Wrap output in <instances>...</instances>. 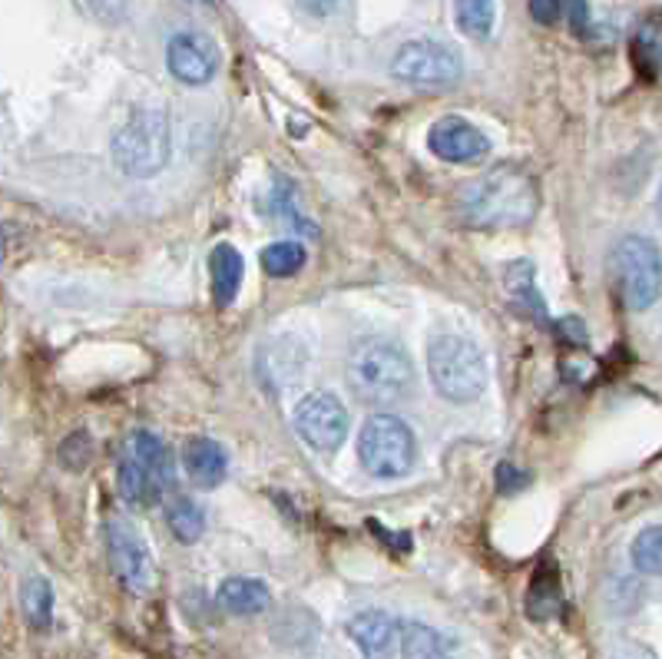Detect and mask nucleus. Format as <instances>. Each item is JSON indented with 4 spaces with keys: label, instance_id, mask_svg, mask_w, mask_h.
Segmentation results:
<instances>
[{
    "label": "nucleus",
    "instance_id": "obj_1",
    "mask_svg": "<svg viewBox=\"0 0 662 659\" xmlns=\"http://www.w3.org/2000/svg\"><path fill=\"white\" fill-rule=\"evenodd\" d=\"M540 193L527 170L521 167H493L490 173L467 183L457 196L460 219L473 229H521L537 216Z\"/></svg>",
    "mask_w": 662,
    "mask_h": 659
},
{
    "label": "nucleus",
    "instance_id": "obj_2",
    "mask_svg": "<svg viewBox=\"0 0 662 659\" xmlns=\"http://www.w3.org/2000/svg\"><path fill=\"white\" fill-rule=\"evenodd\" d=\"M349 385L365 405H401L414 391L411 355L388 339H372L358 345L349 359Z\"/></svg>",
    "mask_w": 662,
    "mask_h": 659
},
{
    "label": "nucleus",
    "instance_id": "obj_3",
    "mask_svg": "<svg viewBox=\"0 0 662 659\" xmlns=\"http://www.w3.org/2000/svg\"><path fill=\"white\" fill-rule=\"evenodd\" d=\"M116 170L136 180L156 177L173 152V126L162 110H136L113 136Z\"/></svg>",
    "mask_w": 662,
    "mask_h": 659
},
{
    "label": "nucleus",
    "instance_id": "obj_4",
    "mask_svg": "<svg viewBox=\"0 0 662 659\" xmlns=\"http://www.w3.org/2000/svg\"><path fill=\"white\" fill-rule=\"evenodd\" d=\"M427 375L441 398L454 405H470L487 388L483 352L464 336H434L427 342Z\"/></svg>",
    "mask_w": 662,
    "mask_h": 659
},
{
    "label": "nucleus",
    "instance_id": "obj_5",
    "mask_svg": "<svg viewBox=\"0 0 662 659\" xmlns=\"http://www.w3.org/2000/svg\"><path fill=\"white\" fill-rule=\"evenodd\" d=\"M119 493L129 504H156L173 484V454L152 431H133L119 457Z\"/></svg>",
    "mask_w": 662,
    "mask_h": 659
},
{
    "label": "nucleus",
    "instance_id": "obj_6",
    "mask_svg": "<svg viewBox=\"0 0 662 659\" xmlns=\"http://www.w3.org/2000/svg\"><path fill=\"white\" fill-rule=\"evenodd\" d=\"M358 457L372 477H381V480L404 477L418 457L414 431L398 414H375L365 421L358 434Z\"/></svg>",
    "mask_w": 662,
    "mask_h": 659
},
{
    "label": "nucleus",
    "instance_id": "obj_7",
    "mask_svg": "<svg viewBox=\"0 0 662 659\" xmlns=\"http://www.w3.org/2000/svg\"><path fill=\"white\" fill-rule=\"evenodd\" d=\"M613 275L623 302L632 311H646L662 295V252L646 236H626L613 249Z\"/></svg>",
    "mask_w": 662,
    "mask_h": 659
},
{
    "label": "nucleus",
    "instance_id": "obj_8",
    "mask_svg": "<svg viewBox=\"0 0 662 659\" xmlns=\"http://www.w3.org/2000/svg\"><path fill=\"white\" fill-rule=\"evenodd\" d=\"M391 73L411 87L444 90L464 77V57L457 47L441 41H408L391 57Z\"/></svg>",
    "mask_w": 662,
    "mask_h": 659
},
{
    "label": "nucleus",
    "instance_id": "obj_9",
    "mask_svg": "<svg viewBox=\"0 0 662 659\" xmlns=\"http://www.w3.org/2000/svg\"><path fill=\"white\" fill-rule=\"evenodd\" d=\"M295 431L298 438L321 454L339 451V444L345 441L349 431V411L342 405V398H335L331 391H311L295 405Z\"/></svg>",
    "mask_w": 662,
    "mask_h": 659
},
{
    "label": "nucleus",
    "instance_id": "obj_10",
    "mask_svg": "<svg viewBox=\"0 0 662 659\" xmlns=\"http://www.w3.org/2000/svg\"><path fill=\"white\" fill-rule=\"evenodd\" d=\"M106 554L110 567L119 577V583L133 593H146L152 587L156 567L149 557V547L142 534L126 521V518H110L106 521Z\"/></svg>",
    "mask_w": 662,
    "mask_h": 659
},
{
    "label": "nucleus",
    "instance_id": "obj_11",
    "mask_svg": "<svg viewBox=\"0 0 662 659\" xmlns=\"http://www.w3.org/2000/svg\"><path fill=\"white\" fill-rule=\"evenodd\" d=\"M166 67H170V73L180 83L203 87L219 70V50L206 34L183 31V34H173L170 44H166Z\"/></svg>",
    "mask_w": 662,
    "mask_h": 659
},
{
    "label": "nucleus",
    "instance_id": "obj_12",
    "mask_svg": "<svg viewBox=\"0 0 662 659\" xmlns=\"http://www.w3.org/2000/svg\"><path fill=\"white\" fill-rule=\"evenodd\" d=\"M427 146L437 159L460 162V167L480 162L490 152V139L464 116H441L427 133Z\"/></svg>",
    "mask_w": 662,
    "mask_h": 659
},
{
    "label": "nucleus",
    "instance_id": "obj_13",
    "mask_svg": "<svg viewBox=\"0 0 662 659\" xmlns=\"http://www.w3.org/2000/svg\"><path fill=\"white\" fill-rule=\"evenodd\" d=\"M183 464H186L190 480L199 487H216L229 474V454L213 438H190L183 447Z\"/></svg>",
    "mask_w": 662,
    "mask_h": 659
},
{
    "label": "nucleus",
    "instance_id": "obj_14",
    "mask_svg": "<svg viewBox=\"0 0 662 659\" xmlns=\"http://www.w3.org/2000/svg\"><path fill=\"white\" fill-rule=\"evenodd\" d=\"M395 620L381 610H362L349 620V636L365 659H385L395 646Z\"/></svg>",
    "mask_w": 662,
    "mask_h": 659
},
{
    "label": "nucleus",
    "instance_id": "obj_15",
    "mask_svg": "<svg viewBox=\"0 0 662 659\" xmlns=\"http://www.w3.org/2000/svg\"><path fill=\"white\" fill-rule=\"evenodd\" d=\"M242 275H246V262L242 252L232 242H219L209 252V279H213V295L216 305H232L239 288H242Z\"/></svg>",
    "mask_w": 662,
    "mask_h": 659
},
{
    "label": "nucleus",
    "instance_id": "obj_16",
    "mask_svg": "<svg viewBox=\"0 0 662 659\" xmlns=\"http://www.w3.org/2000/svg\"><path fill=\"white\" fill-rule=\"evenodd\" d=\"M219 606L232 616H255L262 610H269L272 603V593L262 580L255 577H229L222 580L219 593H216Z\"/></svg>",
    "mask_w": 662,
    "mask_h": 659
},
{
    "label": "nucleus",
    "instance_id": "obj_17",
    "mask_svg": "<svg viewBox=\"0 0 662 659\" xmlns=\"http://www.w3.org/2000/svg\"><path fill=\"white\" fill-rule=\"evenodd\" d=\"M166 524L180 544H196L206 534V511L193 498H173L166 504Z\"/></svg>",
    "mask_w": 662,
    "mask_h": 659
},
{
    "label": "nucleus",
    "instance_id": "obj_18",
    "mask_svg": "<svg viewBox=\"0 0 662 659\" xmlns=\"http://www.w3.org/2000/svg\"><path fill=\"white\" fill-rule=\"evenodd\" d=\"M401 659H450V652L437 629L411 620L401 626Z\"/></svg>",
    "mask_w": 662,
    "mask_h": 659
},
{
    "label": "nucleus",
    "instance_id": "obj_19",
    "mask_svg": "<svg viewBox=\"0 0 662 659\" xmlns=\"http://www.w3.org/2000/svg\"><path fill=\"white\" fill-rule=\"evenodd\" d=\"M21 610L34 629H47L54 620V587L44 577H31L21 587Z\"/></svg>",
    "mask_w": 662,
    "mask_h": 659
},
{
    "label": "nucleus",
    "instance_id": "obj_20",
    "mask_svg": "<svg viewBox=\"0 0 662 659\" xmlns=\"http://www.w3.org/2000/svg\"><path fill=\"white\" fill-rule=\"evenodd\" d=\"M454 18L460 34L473 37V41H487L496 21V8L493 0H454Z\"/></svg>",
    "mask_w": 662,
    "mask_h": 659
},
{
    "label": "nucleus",
    "instance_id": "obj_21",
    "mask_svg": "<svg viewBox=\"0 0 662 659\" xmlns=\"http://www.w3.org/2000/svg\"><path fill=\"white\" fill-rule=\"evenodd\" d=\"M259 259H262V272H265V275H272V279H288V275L301 272V265H305L308 255H305V246H301V242L282 239V242L265 246Z\"/></svg>",
    "mask_w": 662,
    "mask_h": 659
},
{
    "label": "nucleus",
    "instance_id": "obj_22",
    "mask_svg": "<svg viewBox=\"0 0 662 659\" xmlns=\"http://www.w3.org/2000/svg\"><path fill=\"white\" fill-rule=\"evenodd\" d=\"M632 567L646 577H662V524H652L636 534L629 547Z\"/></svg>",
    "mask_w": 662,
    "mask_h": 659
},
{
    "label": "nucleus",
    "instance_id": "obj_23",
    "mask_svg": "<svg viewBox=\"0 0 662 659\" xmlns=\"http://www.w3.org/2000/svg\"><path fill=\"white\" fill-rule=\"evenodd\" d=\"M527 613L534 620H553L560 613V587L550 570H540L527 590Z\"/></svg>",
    "mask_w": 662,
    "mask_h": 659
},
{
    "label": "nucleus",
    "instance_id": "obj_24",
    "mask_svg": "<svg viewBox=\"0 0 662 659\" xmlns=\"http://www.w3.org/2000/svg\"><path fill=\"white\" fill-rule=\"evenodd\" d=\"M90 457H93V444H90L87 431L70 434V438L64 441V447H60V461H64L70 470H83V467L90 464Z\"/></svg>",
    "mask_w": 662,
    "mask_h": 659
},
{
    "label": "nucleus",
    "instance_id": "obj_25",
    "mask_svg": "<svg viewBox=\"0 0 662 659\" xmlns=\"http://www.w3.org/2000/svg\"><path fill=\"white\" fill-rule=\"evenodd\" d=\"M636 47H639V50H642V54H646L652 64H659V67H662V14H655V18H649V21L642 24Z\"/></svg>",
    "mask_w": 662,
    "mask_h": 659
},
{
    "label": "nucleus",
    "instance_id": "obj_26",
    "mask_svg": "<svg viewBox=\"0 0 662 659\" xmlns=\"http://www.w3.org/2000/svg\"><path fill=\"white\" fill-rule=\"evenodd\" d=\"M530 4V18L544 27H553L563 18V0H527Z\"/></svg>",
    "mask_w": 662,
    "mask_h": 659
},
{
    "label": "nucleus",
    "instance_id": "obj_27",
    "mask_svg": "<svg viewBox=\"0 0 662 659\" xmlns=\"http://www.w3.org/2000/svg\"><path fill=\"white\" fill-rule=\"evenodd\" d=\"M563 14L570 18V27H573L577 34H586V27H590V8H586V0H563Z\"/></svg>",
    "mask_w": 662,
    "mask_h": 659
},
{
    "label": "nucleus",
    "instance_id": "obj_28",
    "mask_svg": "<svg viewBox=\"0 0 662 659\" xmlns=\"http://www.w3.org/2000/svg\"><path fill=\"white\" fill-rule=\"evenodd\" d=\"M527 484V474H521L514 464H501V467H496V487H501V493H514L517 487H524Z\"/></svg>",
    "mask_w": 662,
    "mask_h": 659
},
{
    "label": "nucleus",
    "instance_id": "obj_29",
    "mask_svg": "<svg viewBox=\"0 0 662 659\" xmlns=\"http://www.w3.org/2000/svg\"><path fill=\"white\" fill-rule=\"evenodd\" d=\"M87 4L93 8V14L106 24H116L123 18V0H87Z\"/></svg>",
    "mask_w": 662,
    "mask_h": 659
},
{
    "label": "nucleus",
    "instance_id": "obj_30",
    "mask_svg": "<svg viewBox=\"0 0 662 659\" xmlns=\"http://www.w3.org/2000/svg\"><path fill=\"white\" fill-rule=\"evenodd\" d=\"M298 8L308 11L311 18H328L331 11L339 8V0H298Z\"/></svg>",
    "mask_w": 662,
    "mask_h": 659
},
{
    "label": "nucleus",
    "instance_id": "obj_31",
    "mask_svg": "<svg viewBox=\"0 0 662 659\" xmlns=\"http://www.w3.org/2000/svg\"><path fill=\"white\" fill-rule=\"evenodd\" d=\"M655 209H659V216H662V190H659V200H655Z\"/></svg>",
    "mask_w": 662,
    "mask_h": 659
},
{
    "label": "nucleus",
    "instance_id": "obj_32",
    "mask_svg": "<svg viewBox=\"0 0 662 659\" xmlns=\"http://www.w3.org/2000/svg\"><path fill=\"white\" fill-rule=\"evenodd\" d=\"M203 4H209V0H203Z\"/></svg>",
    "mask_w": 662,
    "mask_h": 659
}]
</instances>
